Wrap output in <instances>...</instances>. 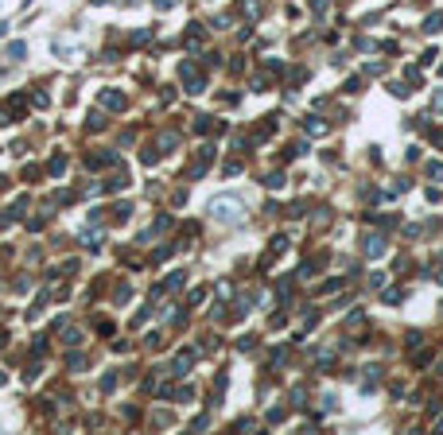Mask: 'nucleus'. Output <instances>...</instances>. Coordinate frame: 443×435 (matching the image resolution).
Returning a JSON list of instances; mask_svg holds the SVG:
<instances>
[{"mask_svg": "<svg viewBox=\"0 0 443 435\" xmlns=\"http://www.w3.org/2000/svg\"><path fill=\"white\" fill-rule=\"evenodd\" d=\"M206 214H214V218H222V221H229V218L241 214V202H237V198H214V202L206 206Z\"/></svg>", "mask_w": 443, "mask_h": 435, "instance_id": "1", "label": "nucleus"}, {"mask_svg": "<svg viewBox=\"0 0 443 435\" xmlns=\"http://www.w3.org/2000/svg\"><path fill=\"white\" fill-rule=\"evenodd\" d=\"M362 253H366L369 261H377V257H385V237H377V233H369V237H366V245H362Z\"/></svg>", "mask_w": 443, "mask_h": 435, "instance_id": "2", "label": "nucleus"}, {"mask_svg": "<svg viewBox=\"0 0 443 435\" xmlns=\"http://www.w3.org/2000/svg\"><path fill=\"white\" fill-rule=\"evenodd\" d=\"M191 365H195V350H183V354H175V362H171V373H175V377H183Z\"/></svg>", "mask_w": 443, "mask_h": 435, "instance_id": "3", "label": "nucleus"}, {"mask_svg": "<svg viewBox=\"0 0 443 435\" xmlns=\"http://www.w3.org/2000/svg\"><path fill=\"white\" fill-rule=\"evenodd\" d=\"M101 105L113 109V113H121V109H124V97H121V94H113V90H105V94H101Z\"/></svg>", "mask_w": 443, "mask_h": 435, "instance_id": "4", "label": "nucleus"}, {"mask_svg": "<svg viewBox=\"0 0 443 435\" xmlns=\"http://www.w3.org/2000/svg\"><path fill=\"white\" fill-rule=\"evenodd\" d=\"M24 54H27V47H24V43H12V47H8V62H20Z\"/></svg>", "mask_w": 443, "mask_h": 435, "instance_id": "5", "label": "nucleus"}, {"mask_svg": "<svg viewBox=\"0 0 443 435\" xmlns=\"http://www.w3.org/2000/svg\"><path fill=\"white\" fill-rule=\"evenodd\" d=\"M198 39H202V27L191 24V31H187V47H198Z\"/></svg>", "mask_w": 443, "mask_h": 435, "instance_id": "6", "label": "nucleus"}, {"mask_svg": "<svg viewBox=\"0 0 443 435\" xmlns=\"http://www.w3.org/2000/svg\"><path fill=\"white\" fill-rule=\"evenodd\" d=\"M47 171H51V175H62V171H66V156H55V160L47 163Z\"/></svg>", "mask_w": 443, "mask_h": 435, "instance_id": "7", "label": "nucleus"}, {"mask_svg": "<svg viewBox=\"0 0 443 435\" xmlns=\"http://www.w3.org/2000/svg\"><path fill=\"white\" fill-rule=\"evenodd\" d=\"M164 288H171V291H179V288H183V272H171V276L164 280Z\"/></svg>", "mask_w": 443, "mask_h": 435, "instance_id": "8", "label": "nucleus"}, {"mask_svg": "<svg viewBox=\"0 0 443 435\" xmlns=\"http://www.w3.org/2000/svg\"><path fill=\"white\" fill-rule=\"evenodd\" d=\"M443 27V12H436V16H428V24H424V31H440Z\"/></svg>", "mask_w": 443, "mask_h": 435, "instance_id": "9", "label": "nucleus"}, {"mask_svg": "<svg viewBox=\"0 0 443 435\" xmlns=\"http://www.w3.org/2000/svg\"><path fill=\"white\" fill-rule=\"evenodd\" d=\"M303 128H307L311 136H319V132H323V121H319V117H307V124H303Z\"/></svg>", "mask_w": 443, "mask_h": 435, "instance_id": "10", "label": "nucleus"}, {"mask_svg": "<svg viewBox=\"0 0 443 435\" xmlns=\"http://www.w3.org/2000/svg\"><path fill=\"white\" fill-rule=\"evenodd\" d=\"M284 249H288V237H276V241H272V257H280ZM272 257H269V261H272ZM269 261H265V265H269Z\"/></svg>", "mask_w": 443, "mask_h": 435, "instance_id": "11", "label": "nucleus"}, {"mask_svg": "<svg viewBox=\"0 0 443 435\" xmlns=\"http://www.w3.org/2000/svg\"><path fill=\"white\" fill-rule=\"evenodd\" d=\"M265 187H269V191H280V187H284V175H280V171H276V175H269Z\"/></svg>", "mask_w": 443, "mask_h": 435, "instance_id": "12", "label": "nucleus"}, {"mask_svg": "<svg viewBox=\"0 0 443 435\" xmlns=\"http://www.w3.org/2000/svg\"><path fill=\"white\" fill-rule=\"evenodd\" d=\"M432 109H443V90L436 94V101H432Z\"/></svg>", "mask_w": 443, "mask_h": 435, "instance_id": "13", "label": "nucleus"}, {"mask_svg": "<svg viewBox=\"0 0 443 435\" xmlns=\"http://www.w3.org/2000/svg\"><path fill=\"white\" fill-rule=\"evenodd\" d=\"M156 8H175V0H156Z\"/></svg>", "mask_w": 443, "mask_h": 435, "instance_id": "14", "label": "nucleus"}, {"mask_svg": "<svg viewBox=\"0 0 443 435\" xmlns=\"http://www.w3.org/2000/svg\"><path fill=\"white\" fill-rule=\"evenodd\" d=\"M0 385H4V373H0Z\"/></svg>", "mask_w": 443, "mask_h": 435, "instance_id": "15", "label": "nucleus"}, {"mask_svg": "<svg viewBox=\"0 0 443 435\" xmlns=\"http://www.w3.org/2000/svg\"><path fill=\"white\" fill-rule=\"evenodd\" d=\"M440 428H443V416H440Z\"/></svg>", "mask_w": 443, "mask_h": 435, "instance_id": "16", "label": "nucleus"}]
</instances>
